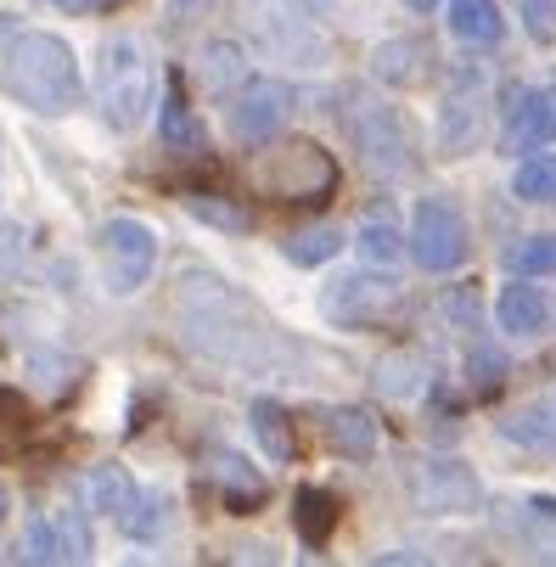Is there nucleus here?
<instances>
[{
  "mask_svg": "<svg viewBox=\"0 0 556 567\" xmlns=\"http://www.w3.org/2000/svg\"><path fill=\"white\" fill-rule=\"evenodd\" d=\"M455 320H461V327H478V292H455L450 303H444Z\"/></svg>",
  "mask_w": 556,
  "mask_h": 567,
  "instance_id": "32",
  "label": "nucleus"
},
{
  "mask_svg": "<svg viewBox=\"0 0 556 567\" xmlns=\"http://www.w3.org/2000/svg\"><path fill=\"white\" fill-rule=\"evenodd\" d=\"M411 12H439V0H405Z\"/></svg>",
  "mask_w": 556,
  "mask_h": 567,
  "instance_id": "33",
  "label": "nucleus"
},
{
  "mask_svg": "<svg viewBox=\"0 0 556 567\" xmlns=\"http://www.w3.org/2000/svg\"><path fill=\"white\" fill-rule=\"evenodd\" d=\"M393 303H400V281L393 276H343L327 292V315L338 327H377Z\"/></svg>",
  "mask_w": 556,
  "mask_h": 567,
  "instance_id": "9",
  "label": "nucleus"
},
{
  "mask_svg": "<svg viewBox=\"0 0 556 567\" xmlns=\"http://www.w3.org/2000/svg\"><path fill=\"white\" fill-rule=\"evenodd\" d=\"M192 214H197V219H208V225H225V230H248V225H254V219H248V208H230V203H203V197L192 203Z\"/></svg>",
  "mask_w": 556,
  "mask_h": 567,
  "instance_id": "31",
  "label": "nucleus"
},
{
  "mask_svg": "<svg viewBox=\"0 0 556 567\" xmlns=\"http://www.w3.org/2000/svg\"><path fill=\"white\" fill-rule=\"evenodd\" d=\"M164 523H169L164 495H146V489H135V495H130V506L119 512V528H124V534H135V539H157V534H164Z\"/></svg>",
  "mask_w": 556,
  "mask_h": 567,
  "instance_id": "25",
  "label": "nucleus"
},
{
  "mask_svg": "<svg viewBox=\"0 0 556 567\" xmlns=\"http://www.w3.org/2000/svg\"><path fill=\"white\" fill-rule=\"evenodd\" d=\"M321 433H327V444L343 461H371L377 455V422L365 411H354V404H332V411H321Z\"/></svg>",
  "mask_w": 556,
  "mask_h": 567,
  "instance_id": "16",
  "label": "nucleus"
},
{
  "mask_svg": "<svg viewBox=\"0 0 556 567\" xmlns=\"http://www.w3.org/2000/svg\"><path fill=\"white\" fill-rule=\"evenodd\" d=\"M506 270L512 276H556V230L512 241V248H506Z\"/></svg>",
  "mask_w": 556,
  "mask_h": 567,
  "instance_id": "24",
  "label": "nucleus"
},
{
  "mask_svg": "<svg viewBox=\"0 0 556 567\" xmlns=\"http://www.w3.org/2000/svg\"><path fill=\"white\" fill-rule=\"evenodd\" d=\"M175 309H181V327H186L192 349H203V354H214V360L265 371V365H276V354H287V338H276L270 320H265L243 292H230V287L214 281V276H192V281L181 287Z\"/></svg>",
  "mask_w": 556,
  "mask_h": 567,
  "instance_id": "1",
  "label": "nucleus"
},
{
  "mask_svg": "<svg viewBox=\"0 0 556 567\" xmlns=\"http://www.w3.org/2000/svg\"><path fill=\"white\" fill-rule=\"evenodd\" d=\"M416 501H422V512H472L478 506V477L461 461H422Z\"/></svg>",
  "mask_w": 556,
  "mask_h": 567,
  "instance_id": "12",
  "label": "nucleus"
},
{
  "mask_svg": "<svg viewBox=\"0 0 556 567\" xmlns=\"http://www.w3.org/2000/svg\"><path fill=\"white\" fill-rule=\"evenodd\" d=\"M517 7H523L528 34H534L539 45H550V40H556V0H517Z\"/></svg>",
  "mask_w": 556,
  "mask_h": 567,
  "instance_id": "29",
  "label": "nucleus"
},
{
  "mask_svg": "<svg viewBox=\"0 0 556 567\" xmlns=\"http://www.w3.org/2000/svg\"><path fill=\"white\" fill-rule=\"evenodd\" d=\"M254 29H259V40L276 51V56H292V62H321V34H315L309 23H303V12H292V7H259L254 12Z\"/></svg>",
  "mask_w": 556,
  "mask_h": 567,
  "instance_id": "14",
  "label": "nucleus"
},
{
  "mask_svg": "<svg viewBox=\"0 0 556 567\" xmlns=\"http://www.w3.org/2000/svg\"><path fill=\"white\" fill-rule=\"evenodd\" d=\"M203 73H208V85L214 91H225V85H243V51L236 45H225V40H214L208 51H203Z\"/></svg>",
  "mask_w": 556,
  "mask_h": 567,
  "instance_id": "28",
  "label": "nucleus"
},
{
  "mask_svg": "<svg viewBox=\"0 0 556 567\" xmlns=\"http://www.w3.org/2000/svg\"><path fill=\"white\" fill-rule=\"evenodd\" d=\"M517 203H556V152H528L512 175Z\"/></svg>",
  "mask_w": 556,
  "mask_h": 567,
  "instance_id": "23",
  "label": "nucleus"
},
{
  "mask_svg": "<svg viewBox=\"0 0 556 567\" xmlns=\"http://www.w3.org/2000/svg\"><path fill=\"white\" fill-rule=\"evenodd\" d=\"M405 248L422 270L433 276H450L466 265L472 254V230H466V214L450 203V197H422L416 214H411V230H405Z\"/></svg>",
  "mask_w": 556,
  "mask_h": 567,
  "instance_id": "5",
  "label": "nucleus"
},
{
  "mask_svg": "<svg viewBox=\"0 0 556 567\" xmlns=\"http://www.w3.org/2000/svg\"><path fill=\"white\" fill-rule=\"evenodd\" d=\"M254 181L276 203H327L338 192V164L327 146L292 135V141H276L270 152L254 157Z\"/></svg>",
  "mask_w": 556,
  "mask_h": 567,
  "instance_id": "4",
  "label": "nucleus"
},
{
  "mask_svg": "<svg viewBox=\"0 0 556 567\" xmlns=\"http://www.w3.org/2000/svg\"><path fill=\"white\" fill-rule=\"evenodd\" d=\"M164 135H169V146H175V152H197V146H203V130H197V118H192V107H186L181 85L169 91V107H164Z\"/></svg>",
  "mask_w": 556,
  "mask_h": 567,
  "instance_id": "27",
  "label": "nucleus"
},
{
  "mask_svg": "<svg viewBox=\"0 0 556 567\" xmlns=\"http://www.w3.org/2000/svg\"><path fill=\"white\" fill-rule=\"evenodd\" d=\"M208 477H214L225 512H259L265 495H270L265 472H259L248 455H236V450H214V455H208Z\"/></svg>",
  "mask_w": 556,
  "mask_h": 567,
  "instance_id": "13",
  "label": "nucleus"
},
{
  "mask_svg": "<svg viewBox=\"0 0 556 567\" xmlns=\"http://www.w3.org/2000/svg\"><path fill=\"white\" fill-rule=\"evenodd\" d=\"M287 113H292V91L281 85V79H243V91H236L230 107H225V124H230L236 141L259 146V141L281 135Z\"/></svg>",
  "mask_w": 556,
  "mask_h": 567,
  "instance_id": "8",
  "label": "nucleus"
},
{
  "mask_svg": "<svg viewBox=\"0 0 556 567\" xmlns=\"http://www.w3.org/2000/svg\"><path fill=\"white\" fill-rule=\"evenodd\" d=\"M506 382V360L495 354V349H478V354H472V388H478V393H495Z\"/></svg>",
  "mask_w": 556,
  "mask_h": 567,
  "instance_id": "30",
  "label": "nucleus"
},
{
  "mask_svg": "<svg viewBox=\"0 0 556 567\" xmlns=\"http://www.w3.org/2000/svg\"><path fill=\"white\" fill-rule=\"evenodd\" d=\"M495 320H501V332L506 338H539L550 327V298L534 287V276H517L501 287L495 298Z\"/></svg>",
  "mask_w": 556,
  "mask_h": 567,
  "instance_id": "15",
  "label": "nucleus"
},
{
  "mask_svg": "<svg viewBox=\"0 0 556 567\" xmlns=\"http://www.w3.org/2000/svg\"><path fill=\"white\" fill-rule=\"evenodd\" d=\"M79 495H85V512H107V517H119V512L130 506V495H135V483H130L124 466H96L85 483H79Z\"/></svg>",
  "mask_w": 556,
  "mask_h": 567,
  "instance_id": "20",
  "label": "nucleus"
},
{
  "mask_svg": "<svg viewBox=\"0 0 556 567\" xmlns=\"http://www.w3.org/2000/svg\"><path fill=\"white\" fill-rule=\"evenodd\" d=\"M450 34L466 45H495L506 34V12L495 0H450Z\"/></svg>",
  "mask_w": 556,
  "mask_h": 567,
  "instance_id": "17",
  "label": "nucleus"
},
{
  "mask_svg": "<svg viewBox=\"0 0 556 567\" xmlns=\"http://www.w3.org/2000/svg\"><path fill=\"white\" fill-rule=\"evenodd\" d=\"M0 517H7V489H0Z\"/></svg>",
  "mask_w": 556,
  "mask_h": 567,
  "instance_id": "35",
  "label": "nucleus"
},
{
  "mask_svg": "<svg viewBox=\"0 0 556 567\" xmlns=\"http://www.w3.org/2000/svg\"><path fill=\"white\" fill-rule=\"evenodd\" d=\"M56 7H73L79 12V7H91V0H56Z\"/></svg>",
  "mask_w": 556,
  "mask_h": 567,
  "instance_id": "34",
  "label": "nucleus"
},
{
  "mask_svg": "<svg viewBox=\"0 0 556 567\" xmlns=\"http://www.w3.org/2000/svg\"><path fill=\"white\" fill-rule=\"evenodd\" d=\"M23 561H91V528L79 512L34 517L23 534Z\"/></svg>",
  "mask_w": 556,
  "mask_h": 567,
  "instance_id": "11",
  "label": "nucleus"
},
{
  "mask_svg": "<svg viewBox=\"0 0 556 567\" xmlns=\"http://www.w3.org/2000/svg\"><path fill=\"white\" fill-rule=\"evenodd\" d=\"M338 495H327V489H298L292 495V523H298V539L309 545V550H321L327 539H332V528H338Z\"/></svg>",
  "mask_w": 556,
  "mask_h": 567,
  "instance_id": "18",
  "label": "nucleus"
},
{
  "mask_svg": "<svg viewBox=\"0 0 556 567\" xmlns=\"http://www.w3.org/2000/svg\"><path fill=\"white\" fill-rule=\"evenodd\" d=\"M0 79H7V91L29 113H45V118L73 113L79 96H85L68 40H56L45 29H18V23L0 29Z\"/></svg>",
  "mask_w": 556,
  "mask_h": 567,
  "instance_id": "2",
  "label": "nucleus"
},
{
  "mask_svg": "<svg viewBox=\"0 0 556 567\" xmlns=\"http://www.w3.org/2000/svg\"><path fill=\"white\" fill-rule=\"evenodd\" d=\"M550 141H556V102L545 91H512L506 118H501V152L528 157Z\"/></svg>",
  "mask_w": 556,
  "mask_h": 567,
  "instance_id": "10",
  "label": "nucleus"
},
{
  "mask_svg": "<svg viewBox=\"0 0 556 567\" xmlns=\"http://www.w3.org/2000/svg\"><path fill=\"white\" fill-rule=\"evenodd\" d=\"M349 130H354V141H360V152H365V164L371 169H382V175H400V169H411L416 164V135H411V124H405V113L400 107H388V102H365V107H354L349 113Z\"/></svg>",
  "mask_w": 556,
  "mask_h": 567,
  "instance_id": "7",
  "label": "nucleus"
},
{
  "mask_svg": "<svg viewBox=\"0 0 556 567\" xmlns=\"http://www.w3.org/2000/svg\"><path fill=\"white\" fill-rule=\"evenodd\" d=\"M422 45L416 40H388L382 51H377V73L382 79H393V85H411V79H422Z\"/></svg>",
  "mask_w": 556,
  "mask_h": 567,
  "instance_id": "26",
  "label": "nucleus"
},
{
  "mask_svg": "<svg viewBox=\"0 0 556 567\" xmlns=\"http://www.w3.org/2000/svg\"><path fill=\"white\" fill-rule=\"evenodd\" d=\"M248 416H254V439H259V450H265L270 461H292V455H298V439H292V416L281 411V404L259 399Z\"/></svg>",
  "mask_w": 556,
  "mask_h": 567,
  "instance_id": "21",
  "label": "nucleus"
},
{
  "mask_svg": "<svg viewBox=\"0 0 556 567\" xmlns=\"http://www.w3.org/2000/svg\"><path fill=\"white\" fill-rule=\"evenodd\" d=\"M152 96H157V73H152L146 45L135 34H107L96 51V102H102L107 124L135 130L152 113Z\"/></svg>",
  "mask_w": 556,
  "mask_h": 567,
  "instance_id": "3",
  "label": "nucleus"
},
{
  "mask_svg": "<svg viewBox=\"0 0 556 567\" xmlns=\"http://www.w3.org/2000/svg\"><path fill=\"white\" fill-rule=\"evenodd\" d=\"M354 241H360V254H365L371 265H393V259L405 254V230H400V219H393V208H388V203H377V208L360 219Z\"/></svg>",
  "mask_w": 556,
  "mask_h": 567,
  "instance_id": "19",
  "label": "nucleus"
},
{
  "mask_svg": "<svg viewBox=\"0 0 556 567\" xmlns=\"http://www.w3.org/2000/svg\"><path fill=\"white\" fill-rule=\"evenodd\" d=\"M338 248H343V230H338V225H303V230H292V236L281 241V254H287L292 265H303V270L338 259Z\"/></svg>",
  "mask_w": 556,
  "mask_h": 567,
  "instance_id": "22",
  "label": "nucleus"
},
{
  "mask_svg": "<svg viewBox=\"0 0 556 567\" xmlns=\"http://www.w3.org/2000/svg\"><path fill=\"white\" fill-rule=\"evenodd\" d=\"M96 265H102V281H107L113 292L146 287L152 270H157V236H152V225H141V219H130V214L107 219V225L96 230Z\"/></svg>",
  "mask_w": 556,
  "mask_h": 567,
  "instance_id": "6",
  "label": "nucleus"
}]
</instances>
